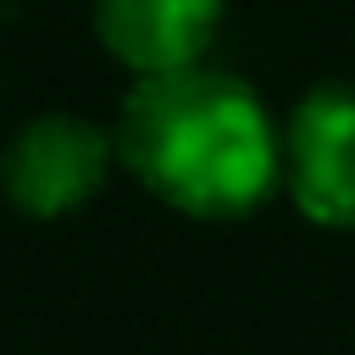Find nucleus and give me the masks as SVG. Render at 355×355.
I'll list each match as a JSON object with an SVG mask.
<instances>
[{
	"label": "nucleus",
	"instance_id": "nucleus-2",
	"mask_svg": "<svg viewBox=\"0 0 355 355\" xmlns=\"http://www.w3.org/2000/svg\"><path fill=\"white\" fill-rule=\"evenodd\" d=\"M116 166V139L72 111H44L22 122L0 155V189L22 216H72L83 211Z\"/></svg>",
	"mask_w": 355,
	"mask_h": 355
},
{
	"label": "nucleus",
	"instance_id": "nucleus-4",
	"mask_svg": "<svg viewBox=\"0 0 355 355\" xmlns=\"http://www.w3.org/2000/svg\"><path fill=\"white\" fill-rule=\"evenodd\" d=\"M227 0H94L100 44L133 72H172L205 55Z\"/></svg>",
	"mask_w": 355,
	"mask_h": 355
},
{
	"label": "nucleus",
	"instance_id": "nucleus-1",
	"mask_svg": "<svg viewBox=\"0 0 355 355\" xmlns=\"http://www.w3.org/2000/svg\"><path fill=\"white\" fill-rule=\"evenodd\" d=\"M111 139L161 205L200 222L250 216L283 172V133L261 94L205 61L133 78Z\"/></svg>",
	"mask_w": 355,
	"mask_h": 355
},
{
	"label": "nucleus",
	"instance_id": "nucleus-3",
	"mask_svg": "<svg viewBox=\"0 0 355 355\" xmlns=\"http://www.w3.org/2000/svg\"><path fill=\"white\" fill-rule=\"evenodd\" d=\"M283 178L316 227L355 233V78H327L288 111Z\"/></svg>",
	"mask_w": 355,
	"mask_h": 355
}]
</instances>
